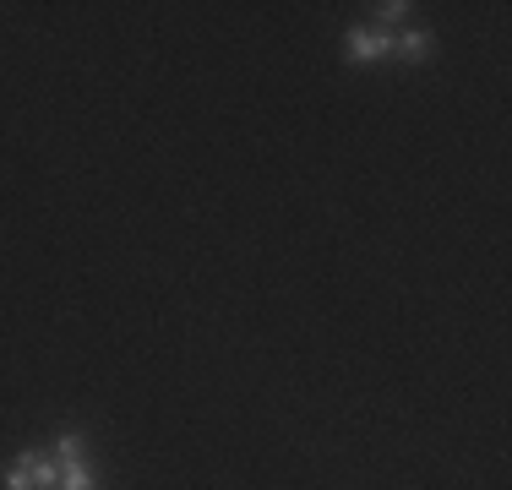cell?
<instances>
[{"label":"cell","instance_id":"obj_1","mask_svg":"<svg viewBox=\"0 0 512 490\" xmlns=\"http://www.w3.org/2000/svg\"><path fill=\"white\" fill-rule=\"evenodd\" d=\"M382 60H393V33H382V28L344 33V66H382Z\"/></svg>","mask_w":512,"mask_h":490},{"label":"cell","instance_id":"obj_5","mask_svg":"<svg viewBox=\"0 0 512 490\" xmlns=\"http://www.w3.org/2000/svg\"><path fill=\"white\" fill-rule=\"evenodd\" d=\"M50 458H55V463L88 458V436H82V431H71V425H66V431H60V436L50 441Z\"/></svg>","mask_w":512,"mask_h":490},{"label":"cell","instance_id":"obj_2","mask_svg":"<svg viewBox=\"0 0 512 490\" xmlns=\"http://www.w3.org/2000/svg\"><path fill=\"white\" fill-rule=\"evenodd\" d=\"M431 55H436V33L431 28H398V39H393L398 66H425Z\"/></svg>","mask_w":512,"mask_h":490},{"label":"cell","instance_id":"obj_4","mask_svg":"<svg viewBox=\"0 0 512 490\" xmlns=\"http://www.w3.org/2000/svg\"><path fill=\"white\" fill-rule=\"evenodd\" d=\"M371 17H376V28H382V33H393V28H409L414 6H409V0H376Z\"/></svg>","mask_w":512,"mask_h":490},{"label":"cell","instance_id":"obj_3","mask_svg":"<svg viewBox=\"0 0 512 490\" xmlns=\"http://www.w3.org/2000/svg\"><path fill=\"white\" fill-rule=\"evenodd\" d=\"M55 490H99V469H93V458L60 463V485Z\"/></svg>","mask_w":512,"mask_h":490},{"label":"cell","instance_id":"obj_6","mask_svg":"<svg viewBox=\"0 0 512 490\" xmlns=\"http://www.w3.org/2000/svg\"><path fill=\"white\" fill-rule=\"evenodd\" d=\"M6 490H39V485H33V447L11 458V469H6Z\"/></svg>","mask_w":512,"mask_h":490}]
</instances>
